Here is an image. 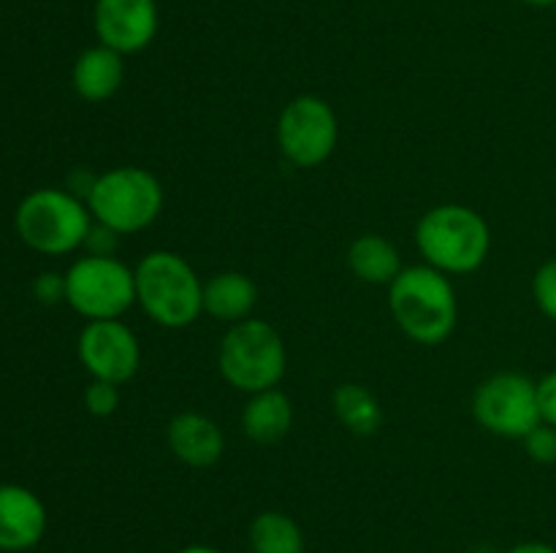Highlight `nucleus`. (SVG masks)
Here are the masks:
<instances>
[{"instance_id": "nucleus-1", "label": "nucleus", "mask_w": 556, "mask_h": 553, "mask_svg": "<svg viewBox=\"0 0 556 553\" xmlns=\"http://www.w3.org/2000/svg\"><path fill=\"white\" fill-rule=\"evenodd\" d=\"M389 309L410 342L443 345L459 320V298L448 274L429 263L405 266L389 285Z\"/></svg>"}, {"instance_id": "nucleus-2", "label": "nucleus", "mask_w": 556, "mask_h": 553, "mask_svg": "<svg viewBox=\"0 0 556 553\" xmlns=\"http://www.w3.org/2000/svg\"><path fill=\"white\" fill-rule=\"evenodd\" d=\"M416 247L424 263L443 274H472L492 253V228L472 206L438 204L418 220Z\"/></svg>"}, {"instance_id": "nucleus-3", "label": "nucleus", "mask_w": 556, "mask_h": 553, "mask_svg": "<svg viewBox=\"0 0 556 553\" xmlns=\"http://www.w3.org/2000/svg\"><path fill=\"white\" fill-rule=\"evenodd\" d=\"M136 304L161 329H188L204 314V280L172 249H152L134 266Z\"/></svg>"}, {"instance_id": "nucleus-4", "label": "nucleus", "mask_w": 556, "mask_h": 553, "mask_svg": "<svg viewBox=\"0 0 556 553\" xmlns=\"http://www.w3.org/2000/svg\"><path fill=\"white\" fill-rule=\"evenodd\" d=\"M16 236L33 253L60 258L85 247L92 215L85 201L65 188L30 190L14 211Z\"/></svg>"}, {"instance_id": "nucleus-5", "label": "nucleus", "mask_w": 556, "mask_h": 553, "mask_svg": "<svg viewBox=\"0 0 556 553\" xmlns=\"http://www.w3.org/2000/svg\"><path fill=\"white\" fill-rule=\"evenodd\" d=\"M217 369L233 390L248 396L277 388L288 369L286 342L266 320H239L223 334L217 347Z\"/></svg>"}, {"instance_id": "nucleus-6", "label": "nucleus", "mask_w": 556, "mask_h": 553, "mask_svg": "<svg viewBox=\"0 0 556 553\" xmlns=\"http://www.w3.org/2000/svg\"><path fill=\"white\" fill-rule=\"evenodd\" d=\"M163 201L166 195L155 173L141 166H117L96 173L87 193V209L96 222L112 228L119 236H130L161 217Z\"/></svg>"}, {"instance_id": "nucleus-7", "label": "nucleus", "mask_w": 556, "mask_h": 553, "mask_svg": "<svg viewBox=\"0 0 556 553\" xmlns=\"http://www.w3.org/2000/svg\"><path fill=\"white\" fill-rule=\"evenodd\" d=\"M65 304L85 320H123L136 304L134 266L85 253L65 269Z\"/></svg>"}, {"instance_id": "nucleus-8", "label": "nucleus", "mask_w": 556, "mask_h": 553, "mask_svg": "<svg viewBox=\"0 0 556 553\" xmlns=\"http://www.w3.org/2000/svg\"><path fill=\"white\" fill-rule=\"evenodd\" d=\"M472 417L483 432L503 439H525L541 426L538 380L521 372H497L472 394Z\"/></svg>"}, {"instance_id": "nucleus-9", "label": "nucleus", "mask_w": 556, "mask_h": 553, "mask_svg": "<svg viewBox=\"0 0 556 553\" xmlns=\"http://www.w3.org/2000/svg\"><path fill=\"white\" fill-rule=\"evenodd\" d=\"M340 119L320 95H296L277 117V146L296 168H318L334 155Z\"/></svg>"}, {"instance_id": "nucleus-10", "label": "nucleus", "mask_w": 556, "mask_h": 553, "mask_svg": "<svg viewBox=\"0 0 556 553\" xmlns=\"http://www.w3.org/2000/svg\"><path fill=\"white\" fill-rule=\"evenodd\" d=\"M76 356L92 380L123 385L141 366V345L136 331L123 320H87L76 339Z\"/></svg>"}, {"instance_id": "nucleus-11", "label": "nucleus", "mask_w": 556, "mask_h": 553, "mask_svg": "<svg viewBox=\"0 0 556 553\" xmlns=\"http://www.w3.org/2000/svg\"><path fill=\"white\" fill-rule=\"evenodd\" d=\"M92 27L98 43L119 54H139L155 41L161 11L155 0H96Z\"/></svg>"}, {"instance_id": "nucleus-12", "label": "nucleus", "mask_w": 556, "mask_h": 553, "mask_svg": "<svg viewBox=\"0 0 556 553\" xmlns=\"http://www.w3.org/2000/svg\"><path fill=\"white\" fill-rule=\"evenodd\" d=\"M47 504L20 483H0V551L22 553L47 535Z\"/></svg>"}, {"instance_id": "nucleus-13", "label": "nucleus", "mask_w": 556, "mask_h": 553, "mask_svg": "<svg viewBox=\"0 0 556 553\" xmlns=\"http://www.w3.org/2000/svg\"><path fill=\"white\" fill-rule=\"evenodd\" d=\"M168 450L177 461L193 470H206L223 459L226 450V434L204 412L185 410L168 421L166 426Z\"/></svg>"}, {"instance_id": "nucleus-14", "label": "nucleus", "mask_w": 556, "mask_h": 553, "mask_svg": "<svg viewBox=\"0 0 556 553\" xmlns=\"http://www.w3.org/2000/svg\"><path fill=\"white\" fill-rule=\"evenodd\" d=\"M125 81V54L96 43L76 57L71 68L74 92L87 103H103L119 92Z\"/></svg>"}, {"instance_id": "nucleus-15", "label": "nucleus", "mask_w": 556, "mask_h": 553, "mask_svg": "<svg viewBox=\"0 0 556 553\" xmlns=\"http://www.w3.org/2000/svg\"><path fill=\"white\" fill-rule=\"evenodd\" d=\"M258 285L244 271H217L204 282V312L233 325L253 318Z\"/></svg>"}, {"instance_id": "nucleus-16", "label": "nucleus", "mask_w": 556, "mask_h": 553, "mask_svg": "<svg viewBox=\"0 0 556 553\" xmlns=\"http://www.w3.org/2000/svg\"><path fill=\"white\" fill-rule=\"evenodd\" d=\"M293 426V401L280 388L261 390L248 399L242 410L244 437L258 445L280 442Z\"/></svg>"}, {"instance_id": "nucleus-17", "label": "nucleus", "mask_w": 556, "mask_h": 553, "mask_svg": "<svg viewBox=\"0 0 556 553\" xmlns=\"http://www.w3.org/2000/svg\"><path fill=\"white\" fill-rule=\"evenodd\" d=\"M348 269L353 276L367 285H386L396 280L405 266H402V255L391 239L380 236V233H362L348 247Z\"/></svg>"}, {"instance_id": "nucleus-18", "label": "nucleus", "mask_w": 556, "mask_h": 553, "mask_svg": "<svg viewBox=\"0 0 556 553\" xmlns=\"http://www.w3.org/2000/svg\"><path fill=\"white\" fill-rule=\"evenodd\" d=\"M331 410H334L337 421L356 437H372L383 428L386 421L378 396L358 383L337 385L331 394Z\"/></svg>"}, {"instance_id": "nucleus-19", "label": "nucleus", "mask_w": 556, "mask_h": 553, "mask_svg": "<svg viewBox=\"0 0 556 553\" xmlns=\"http://www.w3.org/2000/svg\"><path fill=\"white\" fill-rule=\"evenodd\" d=\"M253 553H304V531L291 515L280 510H264L248 529Z\"/></svg>"}, {"instance_id": "nucleus-20", "label": "nucleus", "mask_w": 556, "mask_h": 553, "mask_svg": "<svg viewBox=\"0 0 556 553\" xmlns=\"http://www.w3.org/2000/svg\"><path fill=\"white\" fill-rule=\"evenodd\" d=\"M532 298H535V307L556 323V258L538 266L532 274Z\"/></svg>"}, {"instance_id": "nucleus-21", "label": "nucleus", "mask_w": 556, "mask_h": 553, "mask_svg": "<svg viewBox=\"0 0 556 553\" xmlns=\"http://www.w3.org/2000/svg\"><path fill=\"white\" fill-rule=\"evenodd\" d=\"M85 410L96 417H112L119 410V385L106 380H90L85 388Z\"/></svg>"}, {"instance_id": "nucleus-22", "label": "nucleus", "mask_w": 556, "mask_h": 553, "mask_svg": "<svg viewBox=\"0 0 556 553\" xmlns=\"http://www.w3.org/2000/svg\"><path fill=\"white\" fill-rule=\"evenodd\" d=\"M525 450L535 464H556V428L548 423L532 428L525 439Z\"/></svg>"}, {"instance_id": "nucleus-23", "label": "nucleus", "mask_w": 556, "mask_h": 553, "mask_svg": "<svg viewBox=\"0 0 556 553\" xmlns=\"http://www.w3.org/2000/svg\"><path fill=\"white\" fill-rule=\"evenodd\" d=\"M33 296L41 304L52 307V304L65 301V274H58V271H43L33 280Z\"/></svg>"}, {"instance_id": "nucleus-24", "label": "nucleus", "mask_w": 556, "mask_h": 553, "mask_svg": "<svg viewBox=\"0 0 556 553\" xmlns=\"http://www.w3.org/2000/svg\"><path fill=\"white\" fill-rule=\"evenodd\" d=\"M117 244H119L117 231H112V228H106V226H101V222L92 220L90 236H87V242H85L87 253L90 255H114Z\"/></svg>"}, {"instance_id": "nucleus-25", "label": "nucleus", "mask_w": 556, "mask_h": 553, "mask_svg": "<svg viewBox=\"0 0 556 553\" xmlns=\"http://www.w3.org/2000/svg\"><path fill=\"white\" fill-rule=\"evenodd\" d=\"M538 404H541V421L556 428V369L538 380Z\"/></svg>"}, {"instance_id": "nucleus-26", "label": "nucleus", "mask_w": 556, "mask_h": 553, "mask_svg": "<svg viewBox=\"0 0 556 553\" xmlns=\"http://www.w3.org/2000/svg\"><path fill=\"white\" fill-rule=\"evenodd\" d=\"M505 553H556V548L541 540H527V542H519V545L508 548Z\"/></svg>"}, {"instance_id": "nucleus-27", "label": "nucleus", "mask_w": 556, "mask_h": 553, "mask_svg": "<svg viewBox=\"0 0 556 553\" xmlns=\"http://www.w3.org/2000/svg\"><path fill=\"white\" fill-rule=\"evenodd\" d=\"M179 553H220V551H217V548H212V545H201V542H195V545L182 548Z\"/></svg>"}, {"instance_id": "nucleus-28", "label": "nucleus", "mask_w": 556, "mask_h": 553, "mask_svg": "<svg viewBox=\"0 0 556 553\" xmlns=\"http://www.w3.org/2000/svg\"><path fill=\"white\" fill-rule=\"evenodd\" d=\"M527 5H535V9H554L556 0H521Z\"/></svg>"}, {"instance_id": "nucleus-29", "label": "nucleus", "mask_w": 556, "mask_h": 553, "mask_svg": "<svg viewBox=\"0 0 556 553\" xmlns=\"http://www.w3.org/2000/svg\"><path fill=\"white\" fill-rule=\"evenodd\" d=\"M554 11H556V5H554Z\"/></svg>"}]
</instances>
